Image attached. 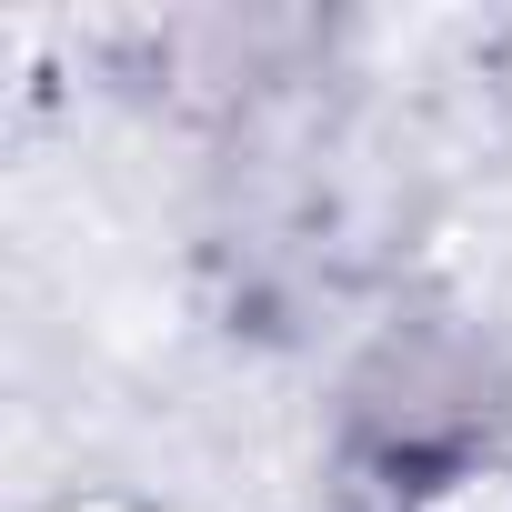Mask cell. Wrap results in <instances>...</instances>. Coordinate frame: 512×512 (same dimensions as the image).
Masks as SVG:
<instances>
[{
  "label": "cell",
  "instance_id": "1",
  "mask_svg": "<svg viewBox=\"0 0 512 512\" xmlns=\"http://www.w3.org/2000/svg\"><path fill=\"white\" fill-rule=\"evenodd\" d=\"M422 512H512V472L502 462H482V472H452Z\"/></svg>",
  "mask_w": 512,
  "mask_h": 512
},
{
  "label": "cell",
  "instance_id": "2",
  "mask_svg": "<svg viewBox=\"0 0 512 512\" xmlns=\"http://www.w3.org/2000/svg\"><path fill=\"white\" fill-rule=\"evenodd\" d=\"M71 512H141V502H71Z\"/></svg>",
  "mask_w": 512,
  "mask_h": 512
}]
</instances>
